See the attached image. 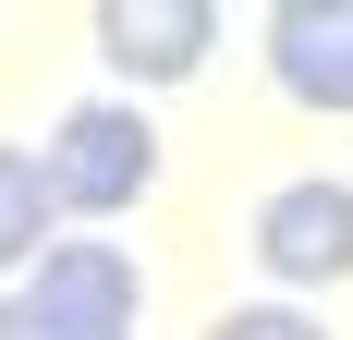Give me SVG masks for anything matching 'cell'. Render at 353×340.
Instances as JSON below:
<instances>
[{"instance_id": "6da1fadb", "label": "cell", "mask_w": 353, "mask_h": 340, "mask_svg": "<svg viewBox=\"0 0 353 340\" xmlns=\"http://www.w3.org/2000/svg\"><path fill=\"white\" fill-rule=\"evenodd\" d=\"M37 158H49V195L73 219H110V206H134L159 182V122L146 109H61Z\"/></svg>"}, {"instance_id": "7a4b0ae2", "label": "cell", "mask_w": 353, "mask_h": 340, "mask_svg": "<svg viewBox=\"0 0 353 340\" xmlns=\"http://www.w3.org/2000/svg\"><path fill=\"white\" fill-rule=\"evenodd\" d=\"M256 255H268V279H292V292L353 279V182H281V195L256 206Z\"/></svg>"}, {"instance_id": "3957f363", "label": "cell", "mask_w": 353, "mask_h": 340, "mask_svg": "<svg viewBox=\"0 0 353 340\" xmlns=\"http://www.w3.org/2000/svg\"><path fill=\"white\" fill-rule=\"evenodd\" d=\"M98 49L134 85H183L219 49V0H98Z\"/></svg>"}, {"instance_id": "277c9868", "label": "cell", "mask_w": 353, "mask_h": 340, "mask_svg": "<svg viewBox=\"0 0 353 340\" xmlns=\"http://www.w3.org/2000/svg\"><path fill=\"white\" fill-rule=\"evenodd\" d=\"M25 292L61 316V328H85V340H134V316H146V279H134L122 243H49Z\"/></svg>"}, {"instance_id": "5b68a950", "label": "cell", "mask_w": 353, "mask_h": 340, "mask_svg": "<svg viewBox=\"0 0 353 340\" xmlns=\"http://www.w3.org/2000/svg\"><path fill=\"white\" fill-rule=\"evenodd\" d=\"M268 73L292 109H353V0H281L268 12Z\"/></svg>"}, {"instance_id": "8992f818", "label": "cell", "mask_w": 353, "mask_h": 340, "mask_svg": "<svg viewBox=\"0 0 353 340\" xmlns=\"http://www.w3.org/2000/svg\"><path fill=\"white\" fill-rule=\"evenodd\" d=\"M49 219H61L49 158H37V146H0V268H37V255H49Z\"/></svg>"}, {"instance_id": "52a82bcc", "label": "cell", "mask_w": 353, "mask_h": 340, "mask_svg": "<svg viewBox=\"0 0 353 340\" xmlns=\"http://www.w3.org/2000/svg\"><path fill=\"white\" fill-rule=\"evenodd\" d=\"M208 340H329V328H317L305 304H232V316H219Z\"/></svg>"}, {"instance_id": "ba28073f", "label": "cell", "mask_w": 353, "mask_h": 340, "mask_svg": "<svg viewBox=\"0 0 353 340\" xmlns=\"http://www.w3.org/2000/svg\"><path fill=\"white\" fill-rule=\"evenodd\" d=\"M0 340H85V328H61L37 292H0Z\"/></svg>"}]
</instances>
